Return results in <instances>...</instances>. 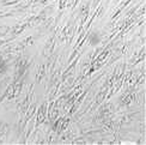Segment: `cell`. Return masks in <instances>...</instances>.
Segmentation results:
<instances>
[{
    "mask_svg": "<svg viewBox=\"0 0 146 145\" xmlns=\"http://www.w3.org/2000/svg\"><path fill=\"white\" fill-rule=\"evenodd\" d=\"M101 42V36L97 33H92L90 35V45L91 46H97Z\"/></svg>",
    "mask_w": 146,
    "mask_h": 145,
    "instance_id": "cell-1",
    "label": "cell"
}]
</instances>
